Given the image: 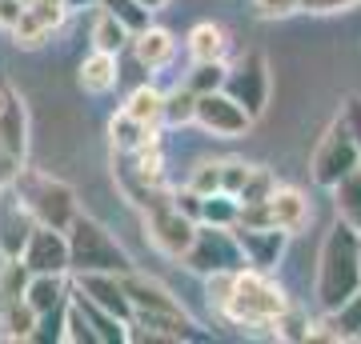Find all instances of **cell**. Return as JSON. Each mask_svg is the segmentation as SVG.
I'll list each match as a JSON object with an SVG mask.
<instances>
[{
  "label": "cell",
  "mask_w": 361,
  "mask_h": 344,
  "mask_svg": "<svg viewBox=\"0 0 361 344\" xmlns=\"http://www.w3.org/2000/svg\"><path fill=\"white\" fill-rule=\"evenodd\" d=\"M145 232H149V241L157 244V253L180 260V256L189 253L193 236H197V220L185 217L177 204H173V196H169V200L145 208Z\"/></svg>",
  "instance_id": "obj_8"
},
{
  "label": "cell",
  "mask_w": 361,
  "mask_h": 344,
  "mask_svg": "<svg viewBox=\"0 0 361 344\" xmlns=\"http://www.w3.org/2000/svg\"><path fill=\"white\" fill-rule=\"evenodd\" d=\"M61 344H97V336H92L89 320H85V312L77 308V300H73V293H68V308H65V340Z\"/></svg>",
  "instance_id": "obj_37"
},
{
  "label": "cell",
  "mask_w": 361,
  "mask_h": 344,
  "mask_svg": "<svg viewBox=\"0 0 361 344\" xmlns=\"http://www.w3.org/2000/svg\"><path fill=\"white\" fill-rule=\"evenodd\" d=\"M310 217H313V208H310V200H305V192L277 184L269 200H261V204H241V220H237V224H257V229H285L289 236H293V232H301L305 224H310Z\"/></svg>",
  "instance_id": "obj_6"
},
{
  "label": "cell",
  "mask_w": 361,
  "mask_h": 344,
  "mask_svg": "<svg viewBox=\"0 0 361 344\" xmlns=\"http://www.w3.org/2000/svg\"><path fill=\"white\" fill-rule=\"evenodd\" d=\"M141 4H145V8H153V13H157V8H165L169 0H141Z\"/></svg>",
  "instance_id": "obj_46"
},
{
  "label": "cell",
  "mask_w": 361,
  "mask_h": 344,
  "mask_svg": "<svg viewBox=\"0 0 361 344\" xmlns=\"http://www.w3.org/2000/svg\"><path fill=\"white\" fill-rule=\"evenodd\" d=\"M310 332H313V320L305 317V308L297 305H289L281 317L273 320V336L277 340H310Z\"/></svg>",
  "instance_id": "obj_35"
},
{
  "label": "cell",
  "mask_w": 361,
  "mask_h": 344,
  "mask_svg": "<svg viewBox=\"0 0 361 344\" xmlns=\"http://www.w3.org/2000/svg\"><path fill=\"white\" fill-rule=\"evenodd\" d=\"M25 300L32 305L37 317H44V312H52V308H61L68 300L65 276H56V272H32V281H28V288H25Z\"/></svg>",
  "instance_id": "obj_23"
},
{
  "label": "cell",
  "mask_w": 361,
  "mask_h": 344,
  "mask_svg": "<svg viewBox=\"0 0 361 344\" xmlns=\"http://www.w3.org/2000/svg\"><path fill=\"white\" fill-rule=\"evenodd\" d=\"M310 340H361V288L341 308L325 312L322 324H313Z\"/></svg>",
  "instance_id": "obj_19"
},
{
  "label": "cell",
  "mask_w": 361,
  "mask_h": 344,
  "mask_svg": "<svg viewBox=\"0 0 361 344\" xmlns=\"http://www.w3.org/2000/svg\"><path fill=\"white\" fill-rule=\"evenodd\" d=\"M361 0H301V13H345V8H357Z\"/></svg>",
  "instance_id": "obj_42"
},
{
  "label": "cell",
  "mask_w": 361,
  "mask_h": 344,
  "mask_svg": "<svg viewBox=\"0 0 361 344\" xmlns=\"http://www.w3.org/2000/svg\"><path fill=\"white\" fill-rule=\"evenodd\" d=\"M37 312L25 296L20 300H4L0 305V324H4V340H32V329H37Z\"/></svg>",
  "instance_id": "obj_28"
},
{
  "label": "cell",
  "mask_w": 361,
  "mask_h": 344,
  "mask_svg": "<svg viewBox=\"0 0 361 344\" xmlns=\"http://www.w3.org/2000/svg\"><path fill=\"white\" fill-rule=\"evenodd\" d=\"M28 281H32V272H28L25 260L20 256H4V265H0V305L4 300H20Z\"/></svg>",
  "instance_id": "obj_33"
},
{
  "label": "cell",
  "mask_w": 361,
  "mask_h": 344,
  "mask_svg": "<svg viewBox=\"0 0 361 344\" xmlns=\"http://www.w3.org/2000/svg\"><path fill=\"white\" fill-rule=\"evenodd\" d=\"M0 144L8 148L13 156L25 160L28 153V108L20 101V92L13 84L0 80Z\"/></svg>",
  "instance_id": "obj_17"
},
{
  "label": "cell",
  "mask_w": 361,
  "mask_h": 344,
  "mask_svg": "<svg viewBox=\"0 0 361 344\" xmlns=\"http://www.w3.org/2000/svg\"><path fill=\"white\" fill-rule=\"evenodd\" d=\"M20 260L28 265V272H56V276H68L73 272V260H68V232L49 229V224H37L32 236H28Z\"/></svg>",
  "instance_id": "obj_11"
},
{
  "label": "cell",
  "mask_w": 361,
  "mask_h": 344,
  "mask_svg": "<svg viewBox=\"0 0 361 344\" xmlns=\"http://www.w3.org/2000/svg\"><path fill=\"white\" fill-rule=\"evenodd\" d=\"M193 116H197V92L189 89V84H180V89L165 92V125L169 128L193 125Z\"/></svg>",
  "instance_id": "obj_32"
},
{
  "label": "cell",
  "mask_w": 361,
  "mask_h": 344,
  "mask_svg": "<svg viewBox=\"0 0 361 344\" xmlns=\"http://www.w3.org/2000/svg\"><path fill=\"white\" fill-rule=\"evenodd\" d=\"M116 80H121V64H116V52H101L92 49L77 68V84L89 96H104V92L116 89Z\"/></svg>",
  "instance_id": "obj_20"
},
{
  "label": "cell",
  "mask_w": 361,
  "mask_h": 344,
  "mask_svg": "<svg viewBox=\"0 0 361 344\" xmlns=\"http://www.w3.org/2000/svg\"><path fill=\"white\" fill-rule=\"evenodd\" d=\"M13 192L20 196V204H25L28 212H32V220L37 224H49V229L68 232V224L80 212L77 189L65 184L61 177L40 172V168H20V177L13 180Z\"/></svg>",
  "instance_id": "obj_3"
},
{
  "label": "cell",
  "mask_w": 361,
  "mask_h": 344,
  "mask_svg": "<svg viewBox=\"0 0 361 344\" xmlns=\"http://www.w3.org/2000/svg\"><path fill=\"white\" fill-rule=\"evenodd\" d=\"M329 192H334L337 204V220H345L349 229L361 232V168H353L345 180H337Z\"/></svg>",
  "instance_id": "obj_27"
},
{
  "label": "cell",
  "mask_w": 361,
  "mask_h": 344,
  "mask_svg": "<svg viewBox=\"0 0 361 344\" xmlns=\"http://www.w3.org/2000/svg\"><path fill=\"white\" fill-rule=\"evenodd\" d=\"M341 120H345V128L353 132V141H357V148H361V96L357 92L345 96V104H341Z\"/></svg>",
  "instance_id": "obj_41"
},
{
  "label": "cell",
  "mask_w": 361,
  "mask_h": 344,
  "mask_svg": "<svg viewBox=\"0 0 361 344\" xmlns=\"http://www.w3.org/2000/svg\"><path fill=\"white\" fill-rule=\"evenodd\" d=\"M149 132H157V128L137 125V120H133V116H125V113H116L113 120H109V144H113V153H133V148L149 136Z\"/></svg>",
  "instance_id": "obj_30"
},
{
  "label": "cell",
  "mask_w": 361,
  "mask_h": 344,
  "mask_svg": "<svg viewBox=\"0 0 361 344\" xmlns=\"http://www.w3.org/2000/svg\"><path fill=\"white\" fill-rule=\"evenodd\" d=\"M20 168H25V160H20V156H13L4 144H0V192L13 189V180L20 177Z\"/></svg>",
  "instance_id": "obj_40"
},
{
  "label": "cell",
  "mask_w": 361,
  "mask_h": 344,
  "mask_svg": "<svg viewBox=\"0 0 361 344\" xmlns=\"http://www.w3.org/2000/svg\"><path fill=\"white\" fill-rule=\"evenodd\" d=\"M353 168H361V148L353 141V132L345 128V120L337 116L334 125L325 128V136L317 141V148H313L310 177L317 189H334L337 180H345Z\"/></svg>",
  "instance_id": "obj_5"
},
{
  "label": "cell",
  "mask_w": 361,
  "mask_h": 344,
  "mask_svg": "<svg viewBox=\"0 0 361 344\" xmlns=\"http://www.w3.org/2000/svg\"><path fill=\"white\" fill-rule=\"evenodd\" d=\"M68 260H73V272H121L125 276L133 268V256L121 248V241L89 212H77V220L68 224Z\"/></svg>",
  "instance_id": "obj_4"
},
{
  "label": "cell",
  "mask_w": 361,
  "mask_h": 344,
  "mask_svg": "<svg viewBox=\"0 0 361 344\" xmlns=\"http://www.w3.org/2000/svg\"><path fill=\"white\" fill-rule=\"evenodd\" d=\"M68 13H89V8H101V0H65Z\"/></svg>",
  "instance_id": "obj_45"
},
{
  "label": "cell",
  "mask_w": 361,
  "mask_h": 344,
  "mask_svg": "<svg viewBox=\"0 0 361 344\" xmlns=\"http://www.w3.org/2000/svg\"><path fill=\"white\" fill-rule=\"evenodd\" d=\"M73 300H77V308L85 312V320H89L92 336H97V344H121L129 340V324L121 317H113V312H104L101 305H92L89 296H80L77 288H73Z\"/></svg>",
  "instance_id": "obj_22"
},
{
  "label": "cell",
  "mask_w": 361,
  "mask_h": 344,
  "mask_svg": "<svg viewBox=\"0 0 361 344\" xmlns=\"http://www.w3.org/2000/svg\"><path fill=\"white\" fill-rule=\"evenodd\" d=\"M173 52H177V40H173L169 28L149 25V28H141V32H133V56H137V64L149 68V72L165 68V64L173 60Z\"/></svg>",
  "instance_id": "obj_21"
},
{
  "label": "cell",
  "mask_w": 361,
  "mask_h": 344,
  "mask_svg": "<svg viewBox=\"0 0 361 344\" xmlns=\"http://www.w3.org/2000/svg\"><path fill=\"white\" fill-rule=\"evenodd\" d=\"M193 329L189 312H133L129 340H193Z\"/></svg>",
  "instance_id": "obj_15"
},
{
  "label": "cell",
  "mask_w": 361,
  "mask_h": 344,
  "mask_svg": "<svg viewBox=\"0 0 361 344\" xmlns=\"http://www.w3.org/2000/svg\"><path fill=\"white\" fill-rule=\"evenodd\" d=\"M65 16H68L65 0H28L25 13H20V25H16L8 37H13L20 49H40L56 28L65 25Z\"/></svg>",
  "instance_id": "obj_13"
},
{
  "label": "cell",
  "mask_w": 361,
  "mask_h": 344,
  "mask_svg": "<svg viewBox=\"0 0 361 344\" xmlns=\"http://www.w3.org/2000/svg\"><path fill=\"white\" fill-rule=\"evenodd\" d=\"M225 77H229V64H225V60H193V68H189L185 84L201 96V92L225 89Z\"/></svg>",
  "instance_id": "obj_31"
},
{
  "label": "cell",
  "mask_w": 361,
  "mask_h": 344,
  "mask_svg": "<svg viewBox=\"0 0 361 344\" xmlns=\"http://www.w3.org/2000/svg\"><path fill=\"white\" fill-rule=\"evenodd\" d=\"M180 260L189 272H201V276L221 272V268H245V256H241L233 229H217V224H197V236Z\"/></svg>",
  "instance_id": "obj_7"
},
{
  "label": "cell",
  "mask_w": 361,
  "mask_h": 344,
  "mask_svg": "<svg viewBox=\"0 0 361 344\" xmlns=\"http://www.w3.org/2000/svg\"><path fill=\"white\" fill-rule=\"evenodd\" d=\"M361 288V232L337 220L322 241L317 260V305L322 312H334Z\"/></svg>",
  "instance_id": "obj_1"
},
{
  "label": "cell",
  "mask_w": 361,
  "mask_h": 344,
  "mask_svg": "<svg viewBox=\"0 0 361 344\" xmlns=\"http://www.w3.org/2000/svg\"><path fill=\"white\" fill-rule=\"evenodd\" d=\"M257 13L265 16V20L289 16V13H301V0H257Z\"/></svg>",
  "instance_id": "obj_43"
},
{
  "label": "cell",
  "mask_w": 361,
  "mask_h": 344,
  "mask_svg": "<svg viewBox=\"0 0 361 344\" xmlns=\"http://www.w3.org/2000/svg\"><path fill=\"white\" fill-rule=\"evenodd\" d=\"M185 49H189L193 60H225V52H229V37H225V28H221V25L201 20V25L189 28Z\"/></svg>",
  "instance_id": "obj_25"
},
{
  "label": "cell",
  "mask_w": 361,
  "mask_h": 344,
  "mask_svg": "<svg viewBox=\"0 0 361 344\" xmlns=\"http://www.w3.org/2000/svg\"><path fill=\"white\" fill-rule=\"evenodd\" d=\"M193 192H201V196H209V192H221V160H201V165L189 172V180H185Z\"/></svg>",
  "instance_id": "obj_38"
},
{
  "label": "cell",
  "mask_w": 361,
  "mask_h": 344,
  "mask_svg": "<svg viewBox=\"0 0 361 344\" xmlns=\"http://www.w3.org/2000/svg\"><path fill=\"white\" fill-rule=\"evenodd\" d=\"M241 220V200L229 192H209L201 196V224H217V229H233Z\"/></svg>",
  "instance_id": "obj_29"
},
{
  "label": "cell",
  "mask_w": 361,
  "mask_h": 344,
  "mask_svg": "<svg viewBox=\"0 0 361 344\" xmlns=\"http://www.w3.org/2000/svg\"><path fill=\"white\" fill-rule=\"evenodd\" d=\"M121 113L133 116L145 128H161L165 125V92L153 89V84H141V89L129 92V101L121 104Z\"/></svg>",
  "instance_id": "obj_24"
},
{
  "label": "cell",
  "mask_w": 361,
  "mask_h": 344,
  "mask_svg": "<svg viewBox=\"0 0 361 344\" xmlns=\"http://www.w3.org/2000/svg\"><path fill=\"white\" fill-rule=\"evenodd\" d=\"M73 288L80 296H89L92 305H101L104 312H113L125 324H133V305H129L125 284H121V272H73Z\"/></svg>",
  "instance_id": "obj_14"
},
{
  "label": "cell",
  "mask_w": 361,
  "mask_h": 344,
  "mask_svg": "<svg viewBox=\"0 0 361 344\" xmlns=\"http://www.w3.org/2000/svg\"><path fill=\"white\" fill-rule=\"evenodd\" d=\"M233 236L241 244V256H245L249 268H261V272H273L281 265L285 248H289V232L285 229H257V224H233Z\"/></svg>",
  "instance_id": "obj_12"
},
{
  "label": "cell",
  "mask_w": 361,
  "mask_h": 344,
  "mask_svg": "<svg viewBox=\"0 0 361 344\" xmlns=\"http://www.w3.org/2000/svg\"><path fill=\"white\" fill-rule=\"evenodd\" d=\"M32 229H37L32 212L20 204V196H16L13 189H4V196H0V256H20L25 253Z\"/></svg>",
  "instance_id": "obj_16"
},
{
  "label": "cell",
  "mask_w": 361,
  "mask_h": 344,
  "mask_svg": "<svg viewBox=\"0 0 361 344\" xmlns=\"http://www.w3.org/2000/svg\"><path fill=\"white\" fill-rule=\"evenodd\" d=\"M289 308V296L281 293V284L269 281V272L261 268H237V281H233V296L221 317L241 324V329H273V320Z\"/></svg>",
  "instance_id": "obj_2"
},
{
  "label": "cell",
  "mask_w": 361,
  "mask_h": 344,
  "mask_svg": "<svg viewBox=\"0 0 361 344\" xmlns=\"http://www.w3.org/2000/svg\"><path fill=\"white\" fill-rule=\"evenodd\" d=\"M193 125H201L209 136H217V141H237V136H245L249 128H253V116L233 101L225 89H217V92H201V96H197Z\"/></svg>",
  "instance_id": "obj_10"
},
{
  "label": "cell",
  "mask_w": 361,
  "mask_h": 344,
  "mask_svg": "<svg viewBox=\"0 0 361 344\" xmlns=\"http://www.w3.org/2000/svg\"><path fill=\"white\" fill-rule=\"evenodd\" d=\"M225 92L257 120V116L265 113V104H269V60H265L261 52H245V56L229 68Z\"/></svg>",
  "instance_id": "obj_9"
},
{
  "label": "cell",
  "mask_w": 361,
  "mask_h": 344,
  "mask_svg": "<svg viewBox=\"0 0 361 344\" xmlns=\"http://www.w3.org/2000/svg\"><path fill=\"white\" fill-rule=\"evenodd\" d=\"M273 189H277V177H273L269 168L253 165V172L245 177V184H241V192H237V200L241 204H261V200L273 196Z\"/></svg>",
  "instance_id": "obj_36"
},
{
  "label": "cell",
  "mask_w": 361,
  "mask_h": 344,
  "mask_svg": "<svg viewBox=\"0 0 361 344\" xmlns=\"http://www.w3.org/2000/svg\"><path fill=\"white\" fill-rule=\"evenodd\" d=\"M101 8H109L129 32H141L153 25V8H145L141 0H101Z\"/></svg>",
  "instance_id": "obj_34"
},
{
  "label": "cell",
  "mask_w": 361,
  "mask_h": 344,
  "mask_svg": "<svg viewBox=\"0 0 361 344\" xmlns=\"http://www.w3.org/2000/svg\"><path fill=\"white\" fill-rule=\"evenodd\" d=\"M121 284H125V293H129L133 312H185V308H180V300L169 293L157 276H145V272L129 268V272L121 276Z\"/></svg>",
  "instance_id": "obj_18"
},
{
  "label": "cell",
  "mask_w": 361,
  "mask_h": 344,
  "mask_svg": "<svg viewBox=\"0 0 361 344\" xmlns=\"http://www.w3.org/2000/svg\"><path fill=\"white\" fill-rule=\"evenodd\" d=\"M20 13H25V0H0V32H13L20 25Z\"/></svg>",
  "instance_id": "obj_44"
},
{
  "label": "cell",
  "mask_w": 361,
  "mask_h": 344,
  "mask_svg": "<svg viewBox=\"0 0 361 344\" xmlns=\"http://www.w3.org/2000/svg\"><path fill=\"white\" fill-rule=\"evenodd\" d=\"M89 40H92V49L116 52V56H121V49L133 40V32L121 25V20L109 13V8H97V16H92V28H89Z\"/></svg>",
  "instance_id": "obj_26"
},
{
  "label": "cell",
  "mask_w": 361,
  "mask_h": 344,
  "mask_svg": "<svg viewBox=\"0 0 361 344\" xmlns=\"http://www.w3.org/2000/svg\"><path fill=\"white\" fill-rule=\"evenodd\" d=\"M249 172H253V165H245V160H221V192L237 196Z\"/></svg>",
  "instance_id": "obj_39"
}]
</instances>
